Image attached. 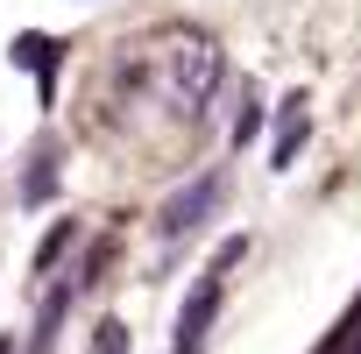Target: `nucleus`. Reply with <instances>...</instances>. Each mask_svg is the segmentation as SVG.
Instances as JSON below:
<instances>
[{
  "instance_id": "obj_5",
  "label": "nucleus",
  "mask_w": 361,
  "mask_h": 354,
  "mask_svg": "<svg viewBox=\"0 0 361 354\" xmlns=\"http://www.w3.org/2000/svg\"><path fill=\"white\" fill-rule=\"evenodd\" d=\"M85 354H128V326H121V319H106V326L92 333V347H85Z\"/></svg>"
},
{
  "instance_id": "obj_3",
  "label": "nucleus",
  "mask_w": 361,
  "mask_h": 354,
  "mask_svg": "<svg viewBox=\"0 0 361 354\" xmlns=\"http://www.w3.org/2000/svg\"><path fill=\"white\" fill-rule=\"evenodd\" d=\"M213 312H220V269L185 298V319H177V354H199V347H206V319H213Z\"/></svg>"
},
{
  "instance_id": "obj_4",
  "label": "nucleus",
  "mask_w": 361,
  "mask_h": 354,
  "mask_svg": "<svg viewBox=\"0 0 361 354\" xmlns=\"http://www.w3.org/2000/svg\"><path fill=\"white\" fill-rule=\"evenodd\" d=\"M305 128H312V114H305V92H290L283 99V135H276V149H269V163L283 170V163H298V149H305Z\"/></svg>"
},
{
  "instance_id": "obj_2",
  "label": "nucleus",
  "mask_w": 361,
  "mask_h": 354,
  "mask_svg": "<svg viewBox=\"0 0 361 354\" xmlns=\"http://www.w3.org/2000/svg\"><path fill=\"white\" fill-rule=\"evenodd\" d=\"M213 199H220V177H199L192 192H177V199L163 206V234H170V241H185V234L213 213Z\"/></svg>"
},
{
  "instance_id": "obj_1",
  "label": "nucleus",
  "mask_w": 361,
  "mask_h": 354,
  "mask_svg": "<svg viewBox=\"0 0 361 354\" xmlns=\"http://www.w3.org/2000/svg\"><path fill=\"white\" fill-rule=\"evenodd\" d=\"M163 64H170V85H177V99H185V106H206L213 85H220V71H227L213 36H177V43L163 50Z\"/></svg>"
}]
</instances>
